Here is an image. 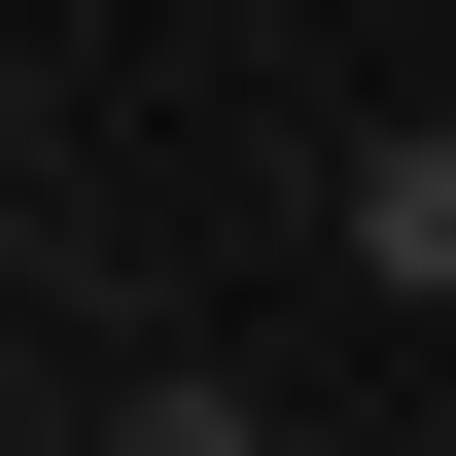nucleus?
I'll return each instance as SVG.
<instances>
[{"instance_id": "obj_1", "label": "nucleus", "mask_w": 456, "mask_h": 456, "mask_svg": "<svg viewBox=\"0 0 456 456\" xmlns=\"http://www.w3.org/2000/svg\"><path fill=\"white\" fill-rule=\"evenodd\" d=\"M351 281H387V316H456V106H387V141H351Z\"/></svg>"}]
</instances>
